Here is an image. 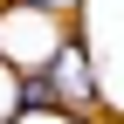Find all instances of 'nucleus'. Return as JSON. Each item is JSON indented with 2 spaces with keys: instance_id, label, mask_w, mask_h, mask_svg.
I'll return each instance as SVG.
<instances>
[{
  "instance_id": "f257e3e1",
  "label": "nucleus",
  "mask_w": 124,
  "mask_h": 124,
  "mask_svg": "<svg viewBox=\"0 0 124 124\" xmlns=\"http://www.w3.org/2000/svg\"><path fill=\"white\" fill-rule=\"evenodd\" d=\"M41 76H48V90H55V110H76V103H83V110H103V97L90 90V69H83V48H76V41L41 62Z\"/></svg>"
},
{
  "instance_id": "f03ea898",
  "label": "nucleus",
  "mask_w": 124,
  "mask_h": 124,
  "mask_svg": "<svg viewBox=\"0 0 124 124\" xmlns=\"http://www.w3.org/2000/svg\"><path fill=\"white\" fill-rule=\"evenodd\" d=\"M14 110H21V117H48V110H55V90H48V76H41V69H28V76H21Z\"/></svg>"
}]
</instances>
